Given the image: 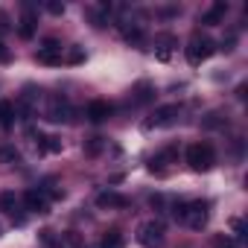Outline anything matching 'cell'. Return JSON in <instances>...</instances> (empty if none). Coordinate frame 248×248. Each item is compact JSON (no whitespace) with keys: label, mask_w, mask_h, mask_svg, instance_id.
I'll return each mask as SVG.
<instances>
[{"label":"cell","mask_w":248,"mask_h":248,"mask_svg":"<svg viewBox=\"0 0 248 248\" xmlns=\"http://www.w3.org/2000/svg\"><path fill=\"white\" fill-rule=\"evenodd\" d=\"M222 123H228V120L222 117V111H210V114L202 120V126H204V129H216V126H222Z\"/></svg>","instance_id":"21"},{"label":"cell","mask_w":248,"mask_h":248,"mask_svg":"<svg viewBox=\"0 0 248 248\" xmlns=\"http://www.w3.org/2000/svg\"><path fill=\"white\" fill-rule=\"evenodd\" d=\"M35 62L38 64H59L62 62V44L56 38H47L38 50H35Z\"/></svg>","instance_id":"7"},{"label":"cell","mask_w":248,"mask_h":248,"mask_svg":"<svg viewBox=\"0 0 248 248\" xmlns=\"http://www.w3.org/2000/svg\"><path fill=\"white\" fill-rule=\"evenodd\" d=\"M155 99V85L152 82H138L135 88H132V102L135 105H146V102H152Z\"/></svg>","instance_id":"13"},{"label":"cell","mask_w":248,"mask_h":248,"mask_svg":"<svg viewBox=\"0 0 248 248\" xmlns=\"http://www.w3.org/2000/svg\"><path fill=\"white\" fill-rule=\"evenodd\" d=\"M123 245H126V239H123L120 231H108L102 236V242H99V248H123Z\"/></svg>","instance_id":"18"},{"label":"cell","mask_w":248,"mask_h":248,"mask_svg":"<svg viewBox=\"0 0 248 248\" xmlns=\"http://www.w3.org/2000/svg\"><path fill=\"white\" fill-rule=\"evenodd\" d=\"M222 248H236V245H231V242H228V245H222Z\"/></svg>","instance_id":"27"},{"label":"cell","mask_w":248,"mask_h":248,"mask_svg":"<svg viewBox=\"0 0 248 248\" xmlns=\"http://www.w3.org/2000/svg\"><path fill=\"white\" fill-rule=\"evenodd\" d=\"M187 164H190V170L193 172H207V170H213V164H216V152H213V146L210 143H193V146H187Z\"/></svg>","instance_id":"2"},{"label":"cell","mask_w":248,"mask_h":248,"mask_svg":"<svg viewBox=\"0 0 248 248\" xmlns=\"http://www.w3.org/2000/svg\"><path fill=\"white\" fill-rule=\"evenodd\" d=\"M85 114H88V120H91V123H105V120L114 114V105H111V102H105V99H93V102L88 105V111H85Z\"/></svg>","instance_id":"8"},{"label":"cell","mask_w":248,"mask_h":248,"mask_svg":"<svg viewBox=\"0 0 248 248\" xmlns=\"http://www.w3.org/2000/svg\"><path fill=\"white\" fill-rule=\"evenodd\" d=\"M30 135L35 138V143H38V152H47V155H56V152H62V140H59V138H53V135H41V132H32V129H30Z\"/></svg>","instance_id":"12"},{"label":"cell","mask_w":248,"mask_h":248,"mask_svg":"<svg viewBox=\"0 0 248 248\" xmlns=\"http://www.w3.org/2000/svg\"><path fill=\"white\" fill-rule=\"evenodd\" d=\"M41 242H44V245H56V236H53V231H41Z\"/></svg>","instance_id":"23"},{"label":"cell","mask_w":248,"mask_h":248,"mask_svg":"<svg viewBox=\"0 0 248 248\" xmlns=\"http://www.w3.org/2000/svg\"><path fill=\"white\" fill-rule=\"evenodd\" d=\"M207 207H210V204H207L204 199H196V202H175L172 216H175L178 222H184L187 228L202 231V228L207 225V216H210V210H207Z\"/></svg>","instance_id":"1"},{"label":"cell","mask_w":248,"mask_h":248,"mask_svg":"<svg viewBox=\"0 0 248 248\" xmlns=\"http://www.w3.org/2000/svg\"><path fill=\"white\" fill-rule=\"evenodd\" d=\"M18 35H21L24 41H30V38L35 35V12H32V9H27V12L21 15V21H18Z\"/></svg>","instance_id":"15"},{"label":"cell","mask_w":248,"mask_h":248,"mask_svg":"<svg viewBox=\"0 0 248 248\" xmlns=\"http://www.w3.org/2000/svg\"><path fill=\"white\" fill-rule=\"evenodd\" d=\"M213 53H216L213 38H207V35H202V32H196V35L187 41V47H184V56H187L190 64H202V62H207Z\"/></svg>","instance_id":"3"},{"label":"cell","mask_w":248,"mask_h":248,"mask_svg":"<svg viewBox=\"0 0 248 248\" xmlns=\"http://www.w3.org/2000/svg\"><path fill=\"white\" fill-rule=\"evenodd\" d=\"M178 117H181L178 105H161V108L152 111V117L143 123V126L146 129H167V126H172V123H178Z\"/></svg>","instance_id":"5"},{"label":"cell","mask_w":248,"mask_h":248,"mask_svg":"<svg viewBox=\"0 0 248 248\" xmlns=\"http://www.w3.org/2000/svg\"><path fill=\"white\" fill-rule=\"evenodd\" d=\"M123 38H126L129 44H143V30L140 27H132V30L123 32Z\"/></svg>","instance_id":"22"},{"label":"cell","mask_w":248,"mask_h":248,"mask_svg":"<svg viewBox=\"0 0 248 248\" xmlns=\"http://www.w3.org/2000/svg\"><path fill=\"white\" fill-rule=\"evenodd\" d=\"M0 210H6L18 225H24V213H21V202L15 193H0Z\"/></svg>","instance_id":"10"},{"label":"cell","mask_w":248,"mask_h":248,"mask_svg":"<svg viewBox=\"0 0 248 248\" xmlns=\"http://www.w3.org/2000/svg\"><path fill=\"white\" fill-rule=\"evenodd\" d=\"M3 62H9V47L0 41V64H3Z\"/></svg>","instance_id":"24"},{"label":"cell","mask_w":248,"mask_h":248,"mask_svg":"<svg viewBox=\"0 0 248 248\" xmlns=\"http://www.w3.org/2000/svg\"><path fill=\"white\" fill-rule=\"evenodd\" d=\"M12 123H15V105H12V102H6V99H0V126L9 129Z\"/></svg>","instance_id":"17"},{"label":"cell","mask_w":248,"mask_h":248,"mask_svg":"<svg viewBox=\"0 0 248 248\" xmlns=\"http://www.w3.org/2000/svg\"><path fill=\"white\" fill-rule=\"evenodd\" d=\"M126 204H129V199L123 196V193H114V190H102V193L96 196V207L114 210V207H126Z\"/></svg>","instance_id":"11"},{"label":"cell","mask_w":248,"mask_h":248,"mask_svg":"<svg viewBox=\"0 0 248 248\" xmlns=\"http://www.w3.org/2000/svg\"><path fill=\"white\" fill-rule=\"evenodd\" d=\"M225 15H228V3H213L204 15H202V24H207V27H216V24H222L225 21Z\"/></svg>","instance_id":"14"},{"label":"cell","mask_w":248,"mask_h":248,"mask_svg":"<svg viewBox=\"0 0 248 248\" xmlns=\"http://www.w3.org/2000/svg\"><path fill=\"white\" fill-rule=\"evenodd\" d=\"M164 233H167L164 222L149 219V222H143V225L138 228V242H140L143 248H161V245H164Z\"/></svg>","instance_id":"4"},{"label":"cell","mask_w":248,"mask_h":248,"mask_svg":"<svg viewBox=\"0 0 248 248\" xmlns=\"http://www.w3.org/2000/svg\"><path fill=\"white\" fill-rule=\"evenodd\" d=\"M24 204H27V210H32V213H47V210H50V199H47L41 190H27V193H24Z\"/></svg>","instance_id":"9"},{"label":"cell","mask_w":248,"mask_h":248,"mask_svg":"<svg viewBox=\"0 0 248 248\" xmlns=\"http://www.w3.org/2000/svg\"><path fill=\"white\" fill-rule=\"evenodd\" d=\"M175 44H178V41H175L172 35H167V32L158 35V38H155V56H158L161 62H167V59L172 56V47H175Z\"/></svg>","instance_id":"16"},{"label":"cell","mask_w":248,"mask_h":248,"mask_svg":"<svg viewBox=\"0 0 248 248\" xmlns=\"http://www.w3.org/2000/svg\"><path fill=\"white\" fill-rule=\"evenodd\" d=\"M47 120H53V123H70L73 120V105L67 102V96H53L50 99Z\"/></svg>","instance_id":"6"},{"label":"cell","mask_w":248,"mask_h":248,"mask_svg":"<svg viewBox=\"0 0 248 248\" xmlns=\"http://www.w3.org/2000/svg\"><path fill=\"white\" fill-rule=\"evenodd\" d=\"M102 146H105V140H102V138H88V140H85V146H82V152H85L88 158H96V155L102 152Z\"/></svg>","instance_id":"20"},{"label":"cell","mask_w":248,"mask_h":248,"mask_svg":"<svg viewBox=\"0 0 248 248\" xmlns=\"http://www.w3.org/2000/svg\"><path fill=\"white\" fill-rule=\"evenodd\" d=\"M82 59H85V56H82V53H79V50H73V53H70V56H67V62H73V64H79V62H82Z\"/></svg>","instance_id":"26"},{"label":"cell","mask_w":248,"mask_h":248,"mask_svg":"<svg viewBox=\"0 0 248 248\" xmlns=\"http://www.w3.org/2000/svg\"><path fill=\"white\" fill-rule=\"evenodd\" d=\"M0 164H6V167L21 164V152L15 146H0Z\"/></svg>","instance_id":"19"},{"label":"cell","mask_w":248,"mask_h":248,"mask_svg":"<svg viewBox=\"0 0 248 248\" xmlns=\"http://www.w3.org/2000/svg\"><path fill=\"white\" fill-rule=\"evenodd\" d=\"M47 9H50L53 15H62V12H64V6H62V3H47Z\"/></svg>","instance_id":"25"}]
</instances>
